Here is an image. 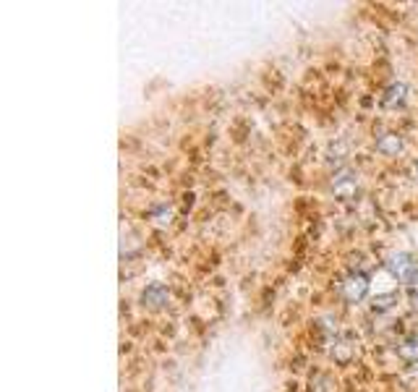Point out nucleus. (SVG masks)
I'll list each match as a JSON object with an SVG mask.
<instances>
[{"label": "nucleus", "instance_id": "nucleus-1", "mask_svg": "<svg viewBox=\"0 0 418 392\" xmlns=\"http://www.w3.org/2000/svg\"><path fill=\"white\" fill-rule=\"evenodd\" d=\"M389 270H392V274H395V277L405 280V283H410V280H413V277L418 274L416 262H410L408 254H395V256H392V259H389Z\"/></svg>", "mask_w": 418, "mask_h": 392}, {"label": "nucleus", "instance_id": "nucleus-2", "mask_svg": "<svg viewBox=\"0 0 418 392\" xmlns=\"http://www.w3.org/2000/svg\"><path fill=\"white\" fill-rule=\"evenodd\" d=\"M366 293H368V280L363 274H350L348 280L343 283V295L348 301H361Z\"/></svg>", "mask_w": 418, "mask_h": 392}, {"label": "nucleus", "instance_id": "nucleus-3", "mask_svg": "<svg viewBox=\"0 0 418 392\" xmlns=\"http://www.w3.org/2000/svg\"><path fill=\"white\" fill-rule=\"evenodd\" d=\"M379 149H382L384 155H395V152L403 149V141H400L398 136H384L382 141H379Z\"/></svg>", "mask_w": 418, "mask_h": 392}, {"label": "nucleus", "instance_id": "nucleus-4", "mask_svg": "<svg viewBox=\"0 0 418 392\" xmlns=\"http://www.w3.org/2000/svg\"><path fill=\"white\" fill-rule=\"evenodd\" d=\"M400 353L403 356H408V358H413V356H418V337H410L408 343L400 348Z\"/></svg>", "mask_w": 418, "mask_h": 392}, {"label": "nucleus", "instance_id": "nucleus-5", "mask_svg": "<svg viewBox=\"0 0 418 392\" xmlns=\"http://www.w3.org/2000/svg\"><path fill=\"white\" fill-rule=\"evenodd\" d=\"M413 285H416V288H418V274H416V277H413Z\"/></svg>", "mask_w": 418, "mask_h": 392}, {"label": "nucleus", "instance_id": "nucleus-6", "mask_svg": "<svg viewBox=\"0 0 418 392\" xmlns=\"http://www.w3.org/2000/svg\"><path fill=\"white\" fill-rule=\"evenodd\" d=\"M416 173H418V165H416Z\"/></svg>", "mask_w": 418, "mask_h": 392}]
</instances>
